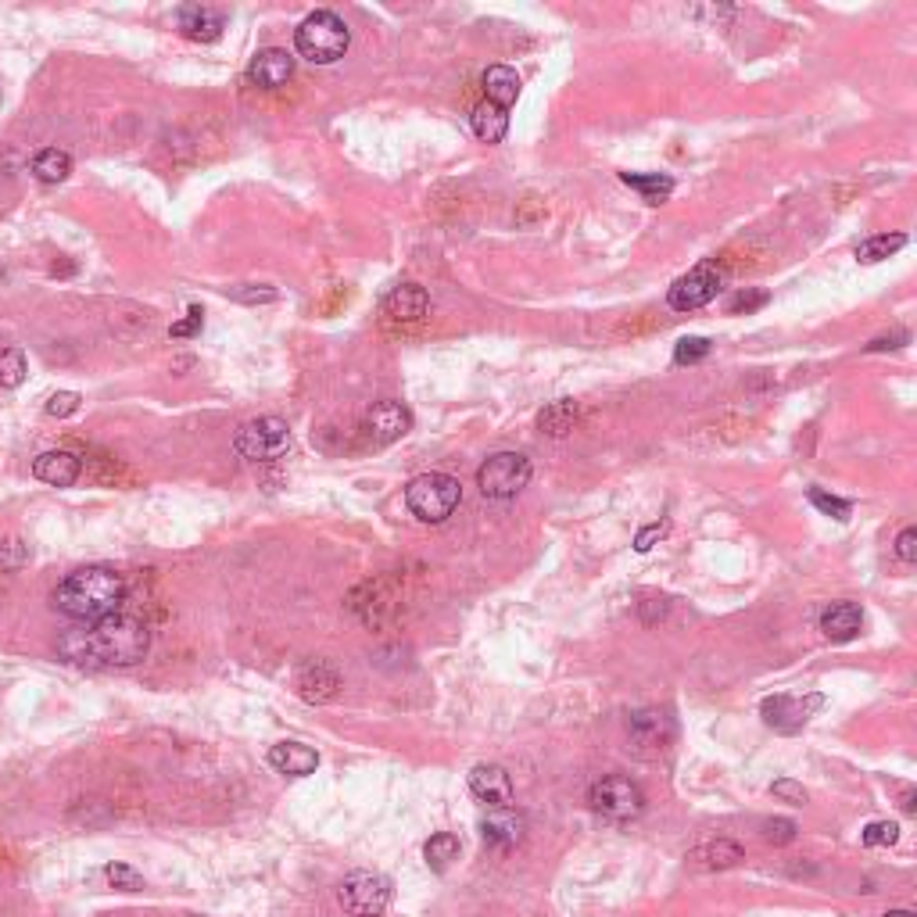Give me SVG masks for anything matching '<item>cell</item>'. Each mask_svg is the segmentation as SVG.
<instances>
[{"instance_id": "45", "label": "cell", "mask_w": 917, "mask_h": 917, "mask_svg": "<svg viewBox=\"0 0 917 917\" xmlns=\"http://www.w3.org/2000/svg\"><path fill=\"white\" fill-rule=\"evenodd\" d=\"M663 613H667V602H663V599L642 602V620H645V624H656V620H663Z\"/></svg>"}, {"instance_id": "43", "label": "cell", "mask_w": 917, "mask_h": 917, "mask_svg": "<svg viewBox=\"0 0 917 917\" xmlns=\"http://www.w3.org/2000/svg\"><path fill=\"white\" fill-rule=\"evenodd\" d=\"M907 341H910V334L900 330V334H892V337H875V341L867 344V352H889V348H903Z\"/></svg>"}, {"instance_id": "2", "label": "cell", "mask_w": 917, "mask_h": 917, "mask_svg": "<svg viewBox=\"0 0 917 917\" xmlns=\"http://www.w3.org/2000/svg\"><path fill=\"white\" fill-rule=\"evenodd\" d=\"M122 602H126V577L115 574L112 566H83V570L65 577L54 592L58 613L83 620V624L115 617Z\"/></svg>"}, {"instance_id": "30", "label": "cell", "mask_w": 917, "mask_h": 917, "mask_svg": "<svg viewBox=\"0 0 917 917\" xmlns=\"http://www.w3.org/2000/svg\"><path fill=\"white\" fill-rule=\"evenodd\" d=\"M26 377H29V362H26V355H22V348L0 352V387L15 391V387L26 384Z\"/></svg>"}, {"instance_id": "28", "label": "cell", "mask_w": 917, "mask_h": 917, "mask_svg": "<svg viewBox=\"0 0 917 917\" xmlns=\"http://www.w3.org/2000/svg\"><path fill=\"white\" fill-rule=\"evenodd\" d=\"M900 248H907V237H903V233H875V237L860 240L857 258L864 262V266H875V262H882V258L896 255Z\"/></svg>"}, {"instance_id": "14", "label": "cell", "mask_w": 917, "mask_h": 917, "mask_svg": "<svg viewBox=\"0 0 917 917\" xmlns=\"http://www.w3.org/2000/svg\"><path fill=\"white\" fill-rule=\"evenodd\" d=\"M294 685H298V695L305 703H326V699H334L337 688H341V674H337L334 663L309 660L298 670V681H294Z\"/></svg>"}, {"instance_id": "31", "label": "cell", "mask_w": 917, "mask_h": 917, "mask_svg": "<svg viewBox=\"0 0 917 917\" xmlns=\"http://www.w3.org/2000/svg\"><path fill=\"white\" fill-rule=\"evenodd\" d=\"M806 498H810V506L821 509L824 516H832V520H839V523H846L849 513H853V506H849L846 498H835V495H828V491H821V488H810V491H806Z\"/></svg>"}, {"instance_id": "8", "label": "cell", "mask_w": 917, "mask_h": 917, "mask_svg": "<svg viewBox=\"0 0 917 917\" xmlns=\"http://www.w3.org/2000/svg\"><path fill=\"white\" fill-rule=\"evenodd\" d=\"M337 900L352 917H380L391 903V882L377 871H355L341 882Z\"/></svg>"}, {"instance_id": "11", "label": "cell", "mask_w": 917, "mask_h": 917, "mask_svg": "<svg viewBox=\"0 0 917 917\" xmlns=\"http://www.w3.org/2000/svg\"><path fill=\"white\" fill-rule=\"evenodd\" d=\"M627 738L638 756H660L674 742V720L663 710H638L627 720Z\"/></svg>"}, {"instance_id": "3", "label": "cell", "mask_w": 917, "mask_h": 917, "mask_svg": "<svg viewBox=\"0 0 917 917\" xmlns=\"http://www.w3.org/2000/svg\"><path fill=\"white\" fill-rule=\"evenodd\" d=\"M463 502V484L452 473H420L405 488V506L423 523H445Z\"/></svg>"}, {"instance_id": "5", "label": "cell", "mask_w": 917, "mask_h": 917, "mask_svg": "<svg viewBox=\"0 0 917 917\" xmlns=\"http://www.w3.org/2000/svg\"><path fill=\"white\" fill-rule=\"evenodd\" d=\"M291 445H294L291 427H287V420H280V416H258V420H248L237 430V438H233L237 455L240 459H248V463H276V459H283V455L291 452Z\"/></svg>"}, {"instance_id": "7", "label": "cell", "mask_w": 917, "mask_h": 917, "mask_svg": "<svg viewBox=\"0 0 917 917\" xmlns=\"http://www.w3.org/2000/svg\"><path fill=\"white\" fill-rule=\"evenodd\" d=\"M588 803H592L595 814L609 817V821H635V817L645 814L642 789L631 778H620V774L595 781L592 792H588Z\"/></svg>"}, {"instance_id": "15", "label": "cell", "mask_w": 917, "mask_h": 917, "mask_svg": "<svg viewBox=\"0 0 917 917\" xmlns=\"http://www.w3.org/2000/svg\"><path fill=\"white\" fill-rule=\"evenodd\" d=\"M176 22H180V33L194 43H215L226 29L223 11L205 8V4H183L180 15H176Z\"/></svg>"}, {"instance_id": "24", "label": "cell", "mask_w": 917, "mask_h": 917, "mask_svg": "<svg viewBox=\"0 0 917 917\" xmlns=\"http://www.w3.org/2000/svg\"><path fill=\"white\" fill-rule=\"evenodd\" d=\"M577 402H570V398H559V402H552V405H545L541 409V416H538V427H541V434H549V438H566L570 430H574V423H577Z\"/></svg>"}, {"instance_id": "34", "label": "cell", "mask_w": 917, "mask_h": 917, "mask_svg": "<svg viewBox=\"0 0 917 917\" xmlns=\"http://www.w3.org/2000/svg\"><path fill=\"white\" fill-rule=\"evenodd\" d=\"M860 839H864V846H892V842L900 839V824L896 821H871Z\"/></svg>"}, {"instance_id": "18", "label": "cell", "mask_w": 917, "mask_h": 917, "mask_svg": "<svg viewBox=\"0 0 917 917\" xmlns=\"http://www.w3.org/2000/svg\"><path fill=\"white\" fill-rule=\"evenodd\" d=\"M864 627V609L857 602H832L821 613V631L828 642H853Z\"/></svg>"}, {"instance_id": "37", "label": "cell", "mask_w": 917, "mask_h": 917, "mask_svg": "<svg viewBox=\"0 0 917 917\" xmlns=\"http://www.w3.org/2000/svg\"><path fill=\"white\" fill-rule=\"evenodd\" d=\"M763 839L774 842V846H785V842L796 839V821H789V817H774V821H763Z\"/></svg>"}, {"instance_id": "16", "label": "cell", "mask_w": 917, "mask_h": 917, "mask_svg": "<svg viewBox=\"0 0 917 917\" xmlns=\"http://www.w3.org/2000/svg\"><path fill=\"white\" fill-rule=\"evenodd\" d=\"M248 76H251V83L262 86V90H280V86H287V79L294 76V54L280 51V47L258 51L255 61H251Z\"/></svg>"}, {"instance_id": "22", "label": "cell", "mask_w": 917, "mask_h": 917, "mask_svg": "<svg viewBox=\"0 0 917 917\" xmlns=\"http://www.w3.org/2000/svg\"><path fill=\"white\" fill-rule=\"evenodd\" d=\"M484 94H488V101L495 104V108L509 112V108L520 101V76H516L509 65H491V69L484 72Z\"/></svg>"}, {"instance_id": "10", "label": "cell", "mask_w": 917, "mask_h": 917, "mask_svg": "<svg viewBox=\"0 0 917 917\" xmlns=\"http://www.w3.org/2000/svg\"><path fill=\"white\" fill-rule=\"evenodd\" d=\"M821 706H824V695H817V692H810V695H771V699H763L760 703V717H763L767 728L792 735V731L803 728L806 720L814 717Z\"/></svg>"}, {"instance_id": "33", "label": "cell", "mask_w": 917, "mask_h": 917, "mask_svg": "<svg viewBox=\"0 0 917 917\" xmlns=\"http://www.w3.org/2000/svg\"><path fill=\"white\" fill-rule=\"evenodd\" d=\"M771 301V294L767 291H760V287H746V291H738V294H731L728 298V316H742V312H756V309H763Z\"/></svg>"}, {"instance_id": "21", "label": "cell", "mask_w": 917, "mask_h": 917, "mask_svg": "<svg viewBox=\"0 0 917 917\" xmlns=\"http://www.w3.org/2000/svg\"><path fill=\"white\" fill-rule=\"evenodd\" d=\"M480 835L488 846H516L523 835V817L513 814V806H502V810H491L484 821H480Z\"/></svg>"}, {"instance_id": "29", "label": "cell", "mask_w": 917, "mask_h": 917, "mask_svg": "<svg viewBox=\"0 0 917 917\" xmlns=\"http://www.w3.org/2000/svg\"><path fill=\"white\" fill-rule=\"evenodd\" d=\"M423 857H427L430 871H445V867L452 864L455 857H459V839H455L452 832L430 835L427 846H423Z\"/></svg>"}, {"instance_id": "46", "label": "cell", "mask_w": 917, "mask_h": 917, "mask_svg": "<svg viewBox=\"0 0 917 917\" xmlns=\"http://www.w3.org/2000/svg\"><path fill=\"white\" fill-rule=\"evenodd\" d=\"M885 917H914V914H910V910H889Z\"/></svg>"}, {"instance_id": "42", "label": "cell", "mask_w": 917, "mask_h": 917, "mask_svg": "<svg viewBox=\"0 0 917 917\" xmlns=\"http://www.w3.org/2000/svg\"><path fill=\"white\" fill-rule=\"evenodd\" d=\"M663 534H667V523H649L645 531H638V538H635V549H638V552H649L652 545H656V541L663 538Z\"/></svg>"}, {"instance_id": "4", "label": "cell", "mask_w": 917, "mask_h": 917, "mask_svg": "<svg viewBox=\"0 0 917 917\" xmlns=\"http://www.w3.org/2000/svg\"><path fill=\"white\" fill-rule=\"evenodd\" d=\"M348 43H352V33H348V26H344L334 11H312L298 26V33H294V47L312 65H334V61H341Z\"/></svg>"}, {"instance_id": "6", "label": "cell", "mask_w": 917, "mask_h": 917, "mask_svg": "<svg viewBox=\"0 0 917 917\" xmlns=\"http://www.w3.org/2000/svg\"><path fill=\"white\" fill-rule=\"evenodd\" d=\"M531 480V459L520 452H495L488 455L477 470V488L484 498H495V502H506L516 498Z\"/></svg>"}, {"instance_id": "36", "label": "cell", "mask_w": 917, "mask_h": 917, "mask_svg": "<svg viewBox=\"0 0 917 917\" xmlns=\"http://www.w3.org/2000/svg\"><path fill=\"white\" fill-rule=\"evenodd\" d=\"M79 405H83V398H79L76 391H58V395L47 398V416L65 420V416H76Z\"/></svg>"}, {"instance_id": "25", "label": "cell", "mask_w": 917, "mask_h": 917, "mask_svg": "<svg viewBox=\"0 0 917 917\" xmlns=\"http://www.w3.org/2000/svg\"><path fill=\"white\" fill-rule=\"evenodd\" d=\"M620 180L631 190H638L642 201H649V205H663L674 194V180L660 176V172H620Z\"/></svg>"}, {"instance_id": "20", "label": "cell", "mask_w": 917, "mask_h": 917, "mask_svg": "<svg viewBox=\"0 0 917 917\" xmlns=\"http://www.w3.org/2000/svg\"><path fill=\"white\" fill-rule=\"evenodd\" d=\"M269 767L287 774V778H305V774H312L319 767V753L301 746V742H280V746L269 749Z\"/></svg>"}, {"instance_id": "26", "label": "cell", "mask_w": 917, "mask_h": 917, "mask_svg": "<svg viewBox=\"0 0 917 917\" xmlns=\"http://www.w3.org/2000/svg\"><path fill=\"white\" fill-rule=\"evenodd\" d=\"M746 857L742 846L731 839H717V842H703V846L692 849V860L699 867H735L738 860Z\"/></svg>"}, {"instance_id": "38", "label": "cell", "mask_w": 917, "mask_h": 917, "mask_svg": "<svg viewBox=\"0 0 917 917\" xmlns=\"http://www.w3.org/2000/svg\"><path fill=\"white\" fill-rule=\"evenodd\" d=\"M201 326H205V312H201L198 305H190L187 319L169 326V337H194V334H201Z\"/></svg>"}, {"instance_id": "1", "label": "cell", "mask_w": 917, "mask_h": 917, "mask_svg": "<svg viewBox=\"0 0 917 917\" xmlns=\"http://www.w3.org/2000/svg\"><path fill=\"white\" fill-rule=\"evenodd\" d=\"M58 649L76 667H133L151 649V635L140 620L115 613V617L97 620V624L65 631Z\"/></svg>"}, {"instance_id": "19", "label": "cell", "mask_w": 917, "mask_h": 917, "mask_svg": "<svg viewBox=\"0 0 917 917\" xmlns=\"http://www.w3.org/2000/svg\"><path fill=\"white\" fill-rule=\"evenodd\" d=\"M79 459L72 452H65V448H54V452H43L33 459V473L36 480H43V484H54V488H72L79 480Z\"/></svg>"}, {"instance_id": "9", "label": "cell", "mask_w": 917, "mask_h": 917, "mask_svg": "<svg viewBox=\"0 0 917 917\" xmlns=\"http://www.w3.org/2000/svg\"><path fill=\"white\" fill-rule=\"evenodd\" d=\"M720 287H724V273L713 262H703V266H695L692 273H685L670 287L667 301L674 312H695L703 309V305H710L720 294Z\"/></svg>"}, {"instance_id": "32", "label": "cell", "mask_w": 917, "mask_h": 917, "mask_svg": "<svg viewBox=\"0 0 917 917\" xmlns=\"http://www.w3.org/2000/svg\"><path fill=\"white\" fill-rule=\"evenodd\" d=\"M710 352H713V344L706 341V337H681V341L674 344V362H678V366H695V362H703Z\"/></svg>"}, {"instance_id": "23", "label": "cell", "mask_w": 917, "mask_h": 917, "mask_svg": "<svg viewBox=\"0 0 917 917\" xmlns=\"http://www.w3.org/2000/svg\"><path fill=\"white\" fill-rule=\"evenodd\" d=\"M470 126H473V133H477V140H484V144H498V140L509 133V112H502V108H495L491 101H484V104L473 108Z\"/></svg>"}, {"instance_id": "12", "label": "cell", "mask_w": 917, "mask_h": 917, "mask_svg": "<svg viewBox=\"0 0 917 917\" xmlns=\"http://www.w3.org/2000/svg\"><path fill=\"white\" fill-rule=\"evenodd\" d=\"M412 430V412L405 409L402 402H377L373 409L366 412V434L377 445H391V441L405 438Z\"/></svg>"}, {"instance_id": "35", "label": "cell", "mask_w": 917, "mask_h": 917, "mask_svg": "<svg viewBox=\"0 0 917 917\" xmlns=\"http://www.w3.org/2000/svg\"><path fill=\"white\" fill-rule=\"evenodd\" d=\"M104 878H108L115 889H126V892L144 889V878H140V871H133L129 864H108V867H104Z\"/></svg>"}, {"instance_id": "44", "label": "cell", "mask_w": 917, "mask_h": 917, "mask_svg": "<svg viewBox=\"0 0 917 917\" xmlns=\"http://www.w3.org/2000/svg\"><path fill=\"white\" fill-rule=\"evenodd\" d=\"M233 298L251 301V305H255V301H276V291L273 287H266V283H258V291H233Z\"/></svg>"}, {"instance_id": "40", "label": "cell", "mask_w": 917, "mask_h": 917, "mask_svg": "<svg viewBox=\"0 0 917 917\" xmlns=\"http://www.w3.org/2000/svg\"><path fill=\"white\" fill-rule=\"evenodd\" d=\"M771 792H774L778 799H789V803H799V806L806 803V789H803V785H796V781H789V778L774 781Z\"/></svg>"}, {"instance_id": "17", "label": "cell", "mask_w": 917, "mask_h": 917, "mask_svg": "<svg viewBox=\"0 0 917 917\" xmlns=\"http://www.w3.org/2000/svg\"><path fill=\"white\" fill-rule=\"evenodd\" d=\"M430 309V298L420 283H402L384 298V316L391 323H420Z\"/></svg>"}, {"instance_id": "13", "label": "cell", "mask_w": 917, "mask_h": 917, "mask_svg": "<svg viewBox=\"0 0 917 917\" xmlns=\"http://www.w3.org/2000/svg\"><path fill=\"white\" fill-rule=\"evenodd\" d=\"M470 792L480 799V803H488L491 810H502V806L513 803V781H509V774L502 771L498 763H480V767H473Z\"/></svg>"}, {"instance_id": "27", "label": "cell", "mask_w": 917, "mask_h": 917, "mask_svg": "<svg viewBox=\"0 0 917 917\" xmlns=\"http://www.w3.org/2000/svg\"><path fill=\"white\" fill-rule=\"evenodd\" d=\"M69 172H72V158L61 147H43L40 155L33 158V176L40 183H61Z\"/></svg>"}, {"instance_id": "39", "label": "cell", "mask_w": 917, "mask_h": 917, "mask_svg": "<svg viewBox=\"0 0 917 917\" xmlns=\"http://www.w3.org/2000/svg\"><path fill=\"white\" fill-rule=\"evenodd\" d=\"M22 563H26V549H22V541L18 538L0 541V570H18Z\"/></svg>"}, {"instance_id": "41", "label": "cell", "mask_w": 917, "mask_h": 917, "mask_svg": "<svg viewBox=\"0 0 917 917\" xmlns=\"http://www.w3.org/2000/svg\"><path fill=\"white\" fill-rule=\"evenodd\" d=\"M896 556H900L903 563H914L917 559V531L914 527L900 531V538H896Z\"/></svg>"}]
</instances>
